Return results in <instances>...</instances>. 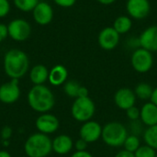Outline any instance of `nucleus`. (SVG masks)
<instances>
[{
  "mask_svg": "<svg viewBox=\"0 0 157 157\" xmlns=\"http://www.w3.org/2000/svg\"><path fill=\"white\" fill-rule=\"evenodd\" d=\"M29 66L28 55L18 49L9 50L4 57V70L11 79H19L23 77Z\"/></svg>",
  "mask_w": 157,
  "mask_h": 157,
  "instance_id": "obj_1",
  "label": "nucleus"
},
{
  "mask_svg": "<svg viewBox=\"0 0 157 157\" xmlns=\"http://www.w3.org/2000/svg\"><path fill=\"white\" fill-rule=\"evenodd\" d=\"M28 102L30 108L40 113H47L54 104L55 98L52 92L43 85L34 86L28 94Z\"/></svg>",
  "mask_w": 157,
  "mask_h": 157,
  "instance_id": "obj_2",
  "label": "nucleus"
},
{
  "mask_svg": "<svg viewBox=\"0 0 157 157\" xmlns=\"http://www.w3.org/2000/svg\"><path fill=\"white\" fill-rule=\"evenodd\" d=\"M24 150L28 157H47L52 151V141L47 134L34 133L27 139Z\"/></svg>",
  "mask_w": 157,
  "mask_h": 157,
  "instance_id": "obj_3",
  "label": "nucleus"
},
{
  "mask_svg": "<svg viewBox=\"0 0 157 157\" xmlns=\"http://www.w3.org/2000/svg\"><path fill=\"white\" fill-rule=\"evenodd\" d=\"M128 135V130L122 123L112 121L103 126L101 139L110 147H121L123 146Z\"/></svg>",
  "mask_w": 157,
  "mask_h": 157,
  "instance_id": "obj_4",
  "label": "nucleus"
},
{
  "mask_svg": "<svg viewBox=\"0 0 157 157\" xmlns=\"http://www.w3.org/2000/svg\"><path fill=\"white\" fill-rule=\"evenodd\" d=\"M96 112L94 101L89 98H76L72 105L71 113L73 118L79 122L90 121Z\"/></svg>",
  "mask_w": 157,
  "mask_h": 157,
  "instance_id": "obj_5",
  "label": "nucleus"
},
{
  "mask_svg": "<svg viewBox=\"0 0 157 157\" xmlns=\"http://www.w3.org/2000/svg\"><path fill=\"white\" fill-rule=\"evenodd\" d=\"M132 68L140 73L144 74L149 72L154 65V57L151 52L140 47L133 51L131 57Z\"/></svg>",
  "mask_w": 157,
  "mask_h": 157,
  "instance_id": "obj_6",
  "label": "nucleus"
},
{
  "mask_svg": "<svg viewBox=\"0 0 157 157\" xmlns=\"http://www.w3.org/2000/svg\"><path fill=\"white\" fill-rule=\"evenodd\" d=\"M8 36L17 41L26 40L31 32V28L29 23L22 18L13 19L7 26Z\"/></svg>",
  "mask_w": 157,
  "mask_h": 157,
  "instance_id": "obj_7",
  "label": "nucleus"
},
{
  "mask_svg": "<svg viewBox=\"0 0 157 157\" xmlns=\"http://www.w3.org/2000/svg\"><path fill=\"white\" fill-rule=\"evenodd\" d=\"M126 10L130 17L144 19L151 11V4L149 0H127Z\"/></svg>",
  "mask_w": 157,
  "mask_h": 157,
  "instance_id": "obj_8",
  "label": "nucleus"
},
{
  "mask_svg": "<svg viewBox=\"0 0 157 157\" xmlns=\"http://www.w3.org/2000/svg\"><path fill=\"white\" fill-rule=\"evenodd\" d=\"M121 35L113 29V27H106L101 29L98 36V42L101 49L105 51H112L120 43Z\"/></svg>",
  "mask_w": 157,
  "mask_h": 157,
  "instance_id": "obj_9",
  "label": "nucleus"
},
{
  "mask_svg": "<svg viewBox=\"0 0 157 157\" xmlns=\"http://www.w3.org/2000/svg\"><path fill=\"white\" fill-rule=\"evenodd\" d=\"M102 126L95 121H88L83 123L80 128L79 135L80 138L86 141L87 144H93L98 141L102 135Z\"/></svg>",
  "mask_w": 157,
  "mask_h": 157,
  "instance_id": "obj_10",
  "label": "nucleus"
},
{
  "mask_svg": "<svg viewBox=\"0 0 157 157\" xmlns=\"http://www.w3.org/2000/svg\"><path fill=\"white\" fill-rule=\"evenodd\" d=\"M20 97V88L18 79H11V81L3 84L0 86V101L5 104H12L18 100Z\"/></svg>",
  "mask_w": 157,
  "mask_h": 157,
  "instance_id": "obj_11",
  "label": "nucleus"
},
{
  "mask_svg": "<svg viewBox=\"0 0 157 157\" xmlns=\"http://www.w3.org/2000/svg\"><path fill=\"white\" fill-rule=\"evenodd\" d=\"M35 125L40 133L48 135L58 130L60 122L56 116L50 113H42L36 120Z\"/></svg>",
  "mask_w": 157,
  "mask_h": 157,
  "instance_id": "obj_12",
  "label": "nucleus"
},
{
  "mask_svg": "<svg viewBox=\"0 0 157 157\" xmlns=\"http://www.w3.org/2000/svg\"><path fill=\"white\" fill-rule=\"evenodd\" d=\"M136 98L134 91L128 87L120 88L114 95V102L116 106L122 110H127L135 106Z\"/></svg>",
  "mask_w": 157,
  "mask_h": 157,
  "instance_id": "obj_13",
  "label": "nucleus"
},
{
  "mask_svg": "<svg viewBox=\"0 0 157 157\" xmlns=\"http://www.w3.org/2000/svg\"><path fill=\"white\" fill-rule=\"evenodd\" d=\"M140 47L151 52H157V25L146 28L139 36Z\"/></svg>",
  "mask_w": 157,
  "mask_h": 157,
  "instance_id": "obj_14",
  "label": "nucleus"
},
{
  "mask_svg": "<svg viewBox=\"0 0 157 157\" xmlns=\"http://www.w3.org/2000/svg\"><path fill=\"white\" fill-rule=\"evenodd\" d=\"M33 11V18L39 25H48L53 17V9L47 2H39Z\"/></svg>",
  "mask_w": 157,
  "mask_h": 157,
  "instance_id": "obj_15",
  "label": "nucleus"
},
{
  "mask_svg": "<svg viewBox=\"0 0 157 157\" xmlns=\"http://www.w3.org/2000/svg\"><path fill=\"white\" fill-rule=\"evenodd\" d=\"M140 121L147 127L157 124V106L153 102H146L140 109Z\"/></svg>",
  "mask_w": 157,
  "mask_h": 157,
  "instance_id": "obj_16",
  "label": "nucleus"
},
{
  "mask_svg": "<svg viewBox=\"0 0 157 157\" xmlns=\"http://www.w3.org/2000/svg\"><path fill=\"white\" fill-rule=\"evenodd\" d=\"M74 147L72 138L65 134H61L52 140V151L58 155H66L71 152Z\"/></svg>",
  "mask_w": 157,
  "mask_h": 157,
  "instance_id": "obj_17",
  "label": "nucleus"
},
{
  "mask_svg": "<svg viewBox=\"0 0 157 157\" xmlns=\"http://www.w3.org/2000/svg\"><path fill=\"white\" fill-rule=\"evenodd\" d=\"M67 77H68L67 69L62 64H57L53 66L49 72L48 80L51 83V85L54 86H58L64 84L67 80Z\"/></svg>",
  "mask_w": 157,
  "mask_h": 157,
  "instance_id": "obj_18",
  "label": "nucleus"
},
{
  "mask_svg": "<svg viewBox=\"0 0 157 157\" xmlns=\"http://www.w3.org/2000/svg\"><path fill=\"white\" fill-rule=\"evenodd\" d=\"M29 78L34 86L43 85L49 78V71L47 67L42 64L35 65L29 72Z\"/></svg>",
  "mask_w": 157,
  "mask_h": 157,
  "instance_id": "obj_19",
  "label": "nucleus"
},
{
  "mask_svg": "<svg viewBox=\"0 0 157 157\" xmlns=\"http://www.w3.org/2000/svg\"><path fill=\"white\" fill-rule=\"evenodd\" d=\"M132 27V18L128 16H120L115 19L113 23V29L120 35L129 32Z\"/></svg>",
  "mask_w": 157,
  "mask_h": 157,
  "instance_id": "obj_20",
  "label": "nucleus"
},
{
  "mask_svg": "<svg viewBox=\"0 0 157 157\" xmlns=\"http://www.w3.org/2000/svg\"><path fill=\"white\" fill-rule=\"evenodd\" d=\"M153 90H154V88L148 83L142 82L136 86V87L133 91L135 93L136 98H140L141 100H149V99H151Z\"/></svg>",
  "mask_w": 157,
  "mask_h": 157,
  "instance_id": "obj_21",
  "label": "nucleus"
},
{
  "mask_svg": "<svg viewBox=\"0 0 157 157\" xmlns=\"http://www.w3.org/2000/svg\"><path fill=\"white\" fill-rule=\"evenodd\" d=\"M143 136L145 144L157 152V124L152 127H148L144 132Z\"/></svg>",
  "mask_w": 157,
  "mask_h": 157,
  "instance_id": "obj_22",
  "label": "nucleus"
},
{
  "mask_svg": "<svg viewBox=\"0 0 157 157\" xmlns=\"http://www.w3.org/2000/svg\"><path fill=\"white\" fill-rule=\"evenodd\" d=\"M140 146H141V141L139 139V136L133 134L128 135L123 144L124 149L132 153H135Z\"/></svg>",
  "mask_w": 157,
  "mask_h": 157,
  "instance_id": "obj_23",
  "label": "nucleus"
},
{
  "mask_svg": "<svg viewBox=\"0 0 157 157\" xmlns=\"http://www.w3.org/2000/svg\"><path fill=\"white\" fill-rule=\"evenodd\" d=\"M39 0H14V4L16 7L21 11L29 12L35 8L38 5Z\"/></svg>",
  "mask_w": 157,
  "mask_h": 157,
  "instance_id": "obj_24",
  "label": "nucleus"
},
{
  "mask_svg": "<svg viewBox=\"0 0 157 157\" xmlns=\"http://www.w3.org/2000/svg\"><path fill=\"white\" fill-rule=\"evenodd\" d=\"M80 85L75 81V80H70V81H66L64 83L63 86V91L64 93L71 98H77V94H78V90L80 88Z\"/></svg>",
  "mask_w": 157,
  "mask_h": 157,
  "instance_id": "obj_25",
  "label": "nucleus"
},
{
  "mask_svg": "<svg viewBox=\"0 0 157 157\" xmlns=\"http://www.w3.org/2000/svg\"><path fill=\"white\" fill-rule=\"evenodd\" d=\"M135 157H155L157 153L156 151L152 148L151 146L145 144V145H141L138 150L134 153Z\"/></svg>",
  "mask_w": 157,
  "mask_h": 157,
  "instance_id": "obj_26",
  "label": "nucleus"
},
{
  "mask_svg": "<svg viewBox=\"0 0 157 157\" xmlns=\"http://www.w3.org/2000/svg\"><path fill=\"white\" fill-rule=\"evenodd\" d=\"M126 111V116L130 121H138L140 120V109L136 108L135 106L128 109Z\"/></svg>",
  "mask_w": 157,
  "mask_h": 157,
  "instance_id": "obj_27",
  "label": "nucleus"
},
{
  "mask_svg": "<svg viewBox=\"0 0 157 157\" xmlns=\"http://www.w3.org/2000/svg\"><path fill=\"white\" fill-rule=\"evenodd\" d=\"M142 121L140 120L138 121H132L130 127H131V131H132V134L133 135H136V136H139L142 132H143V128H142V125H141Z\"/></svg>",
  "mask_w": 157,
  "mask_h": 157,
  "instance_id": "obj_28",
  "label": "nucleus"
},
{
  "mask_svg": "<svg viewBox=\"0 0 157 157\" xmlns=\"http://www.w3.org/2000/svg\"><path fill=\"white\" fill-rule=\"evenodd\" d=\"M10 10V4L8 0H0V17H6Z\"/></svg>",
  "mask_w": 157,
  "mask_h": 157,
  "instance_id": "obj_29",
  "label": "nucleus"
},
{
  "mask_svg": "<svg viewBox=\"0 0 157 157\" xmlns=\"http://www.w3.org/2000/svg\"><path fill=\"white\" fill-rule=\"evenodd\" d=\"M53 1L56 5L64 8L72 7L76 3V0H53Z\"/></svg>",
  "mask_w": 157,
  "mask_h": 157,
  "instance_id": "obj_30",
  "label": "nucleus"
},
{
  "mask_svg": "<svg viewBox=\"0 0 157 157\" xmlns=\"http://www.w3.org/2000/svg\"><path fill=\"white\" fill-rule=\"evenodd\" d=\"M12 132H13L12 129H11L9 126H6V127H4V128L2 129V131H1V138H2L4 141L8 140V139L11 137Z\"/></svg>",
  "mask_w": 157,
  "mask_h": 157,
  "instance_id": "obj_31",
  "label": "nucleus"
},
{
  "mask_svg": "<svg viewBox=\"0 0 157 157\" xmlns=\"http://www.w3.org/2000/svg\"><path fill=\"white\" fill-rule=\"evenodd\" d=\"M87 143L86 141H84L83 139H78L75 144V148L76 149V151H86L87 148Z\"/></svg>",
  "mask_w": 157,
  "mask_h": 157,
  "instance_id": "obj_32",
  "label": "nucleus"
},
{
  "mask_svg": "<svg viewBox=\"0 0 157 157\" xmlns=\"http://www.w3.org/2000/svg\"><path fill=\"white\" fill-rule=\"evenodd\" d=\"M8 36V29L7 26L5 24H0V42L3 41Z\"/></svg>",
  "mask_w": 157,
  "mask_h": 157,
  "instance_id": "obj_33",
  "label": "nucleus"
},
{
  "mask_svg": "<svg viewBox=\"0 0 157 157\" xmlns=\"http://www.w3.org/2000/svg\"><path fill=\"white\" fill-rule=\"evenodd\" d=\"M71 157H93V155L86 150V151H75Z\"/></svg>",
  "mask_w": 157,
  "mask_h": 157,
  "instance_id": "obj_34",
  "label": "nucleus"
},
{
  "mask_svg": "<svg viewBox=\"0 0 157 157\" xmlns=\"http://www.w3.org/2000/svg\"><path fill=\"white\" fill-rule=\"evenodd\" d=\"M115 157H135V155H134V153H132V152H129V151L123 149V150L118 152Z\"/></svg>",
  "mask_w": 157,
  "mask_h": 157,
  "instance_id": "obj_35",
  "label": "nucleus"
},
{
  "mask_svg": "<svg viewBox=\"0 0 157 157\" xmlns=\"http://www.w3.org/2000/svg\"><path fill=\"white\" fill-rule=\"evenodd\" d=\"M88 89L85 86H80L79 90H78V94H77V98H87L88 96Z\"/></svg>",
  "mask_w": 157,
  "mask_h": 157,
  "instance_id": "obj_36",
  "label": "nucleus"
},
{
  "mask_svg": "<svg viewBox=\"0 0 157 157\" xmlns=\"http://www.w3.org/2000/svg\"><path fill=\"white\" fill-rule=\"evenodd\" d=\"M151 102H153L155 105L157 106V86L155 88H154L153 90V94H152V97H151Z\"/></svg>",
  "mask_w": 157,
  "mask_h": 157,
  "instance_id": "obj_37",
  "label": "nucleus"
},
{
  "mask_svg": "<svg viewBox=\"0 0 157 157\" xmlns=\"http://www.w3.org/2000/svg\"><path fill=\"white\" fill-rule=\"evenodd\" d=\"M98 3H100L101 5H105V6H109V5H111L113 3L116 2V0H97Z\"/></svg>",
  "mask_w": 157,
  "mask_h": 157,
  "instance_id": "obj_38",
  "label": "nucleus"
},
{
  "mask_svg": "<svg viewBox=\"0 0 157 157\" xmlns=\"http://www.w3.org/2000/svg\"><path fill=\"white\" fill-rule=\"evenodd\" d=\"M0 157H11V155L6 151H0Z\"/></svg>",
  "mask_w": 157,
  "mask_h": 157,
  "instance_id": "obj_39",
  "label": "nucleus"
},
{
  "mask_svg": "<svg viewBox=\"0 0 157 157\" xmlns=\"http://www.w3.org/2000/svg\"><path fill=\"white\" fill-rule=\"evenodd\" d=\"M155 157H157V155H156V156H155Z\"/></svg>",
  "mask_w": 157,
  "mask_h": 157,
  "instance_id": "obj_40",
  "label": "nucleus"
},
{
  "mask_svg": "<svg viewBox=\"0 0 157 157\" xmlns=\"http://www.w3.org/2000/svg\"><path fill=\"white\" fill-rule=\"evenodd\" d=\"M27 157H28V156H27Z\"/></svg>",
  "mask_w": 157,
  "mask_h": 157,
  "instance_id": "obj_41",
  "label": "nucleus"
}]
</instances>
